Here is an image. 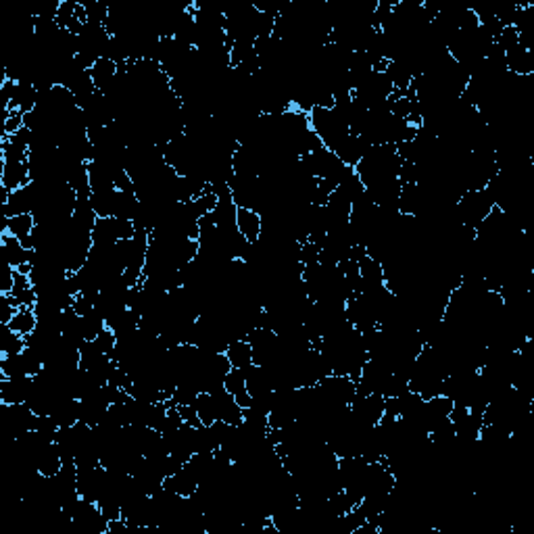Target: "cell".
I'll return each mask as SVG.
<instances>
[{
	"label": "cell",
	"mask_w": 534,
	"mask_h": 534,
	"mask_svg": "<svg viewBox=\"0 0 534 534\" xmlns=\"http://www.w3.org/2000/svg\"><path fill=\"white\" fill-rule=\"evenodd\" d=\"M0 184L11 193L32 184L30 163L27 161H2L0 159Z\"/></svg>",
	"instance_id": "1"
},
{
	"label": "cell",
	"mask_w": 534,
	"mask_h": 534,
	"mask_svg": "<svg viewBox=\"0 0 534 534\" xmlns=\"http://www.w3.org/2000/svg\"><path fill=\"white\" fill-rule=\"evenodd\" d=\"M236 228H238L240 236L247 242L255 245V242H259L261 232H263V217L257 211H253V209L238 207V211H236Z\"/></svg>",
	"instance_id": "2"
},
{
	"label": "cell",
	"mask_w": 534,
	"mask_h": 534,
	"mask_svg": "<svg viewBox=\"0 0 534 534\" xmlns=\"http://www.w3.org/2000/svg\"><path fill=\"white\" fill-rule=\"evenodd\" d=\"M90 75H92V82L96 86V90L100 94H107V90L113 86L115 77H117V63L113 59H107V57H100L94 67L90 69Z\"/></svg>",
	"instance_id": "3"
},
{
	"label": "cell",
	"mask_w": 534,
	"mask_h": 534,
	"mask_svg": "<svg viewBox=\"0 0 534 534\" xmlns=\"http://www.w3.org/2000/svg\"><path fill=\"white\" fill-rule=\"evenodd\" d=\"M226 357L230 359L232 367L236 370H247L253 365V346L249 340L245 338H238V340H232L226 349Z\"/></svg>",
	"instance_id": "4"
},
{
	"label": "cell",
	"mask_w": 534,
	"mask_h": 534,
	"mask_svg": "<svg viewBox=\"0 0 534 534\" xmlns=\"http://www.w3.org/2000/svg\"><path fill=\"white\" fill-rule=\"evenodd\" d=\"M92 242L100 247H109L119 242V230H117V217H98L96 226L92 230Z\"/></svg>",
	"instance_id": "5"
},
{
	"label": "cell",
	"mask_w": 534,
	"mask_h": 534,
	"mask_svg": "<svg viewBox=\"0 0 534 534\" xmlns=\"http://www.w3.org/2000/svg\"><path fill=\"white\" fill-rule=\"evenodd\" d=\"M193 405H195V409H197V413H199L200 424H202V426H211V424H215V422L219 419L217 400H215V397H213L211 393H207V391L199 393Z\"/></svg>",
	"instance_id": "6"
},
{
	"label": "cell",
	"mask_w": 534,
	"mask_h": 534,
	"mask_svg": "<svg viewBox=\"0 0 534 534\" xmlns=\"http://www.w3.org/2000/svg\"><path fill=\"white\" fill-rule=\"evenodd\" d=\"M25 349V336L13 332L6 324H0V355H21Z\"/></svg>",
	"instance_id": "7"
},
{
	"label": "cell",
	"mask_w": 534,
	"mask_h": 534,
	"mask_svg": "<svg viewBox=\"0 0 534 534\" xmlns=\"http://www.w3.org/2000/svg\"><path fill=\"white\" fill-rule=\"evenodd\" d=\"M13 332L21 334V336H30L38 328V318L34 313V309L30 307H19V311L15 313V318L6 324Z\"/></svg>",
	"instance_id": "8"
},
{
	"label": "cell",
	"mask_w": 534,
	"mask_h": 534,
	"mask_svg": "<svg viewBox=\"0 0 534 534\" xmlns=\"http://www.w3.org/2000/svg\"><path fill=\"white\" fill-rule=\"evenodd\" d=\"M34 228H36V219H34V215L32 213H23V215H15V217H11L8 219V223H6V232L4 234H11V236H15V238H23V236H27V234H32L34 232Z\"/></svg>",
	"instance_id": "9"
},
{
	"label": "cell",
	"mask_w": 534,
	"mask_h": 534,
	"mask_svg": "<svg viewBox=\"0 0 534 534\" xmlns=\"http://www.w3.org/2000/svg\"><path fill=\"white\" fill-rule=\"evenodd\" d=\"M82 328H84V336L86 340H94L98 334L103 332L107 328V320L100 315V311H90L88 315L82 318Z\"/></svg>",
	"instance_id": "10"
},
{
	"label": "cell",
	"mask_w": 534,
	"mask_h": 534,
	"mask_svg": "<svg viewBox=\"0 0 534 534\" xmlns=\"http://www.w3.org/2000/svg\"><path fill=\"white\" fill-rule=\"evenodd\" d=\"M223 389H226L230 395H238V393L247 391V378H245V372H242V370L232 367V370L228 372V376L223 378Z\"/></svg>",
	"instance_id": "11"
},
{
	"label": "cell",
	"mask_w": 534,
	"mask_h": 534,
	"mask_svg": "<svg viewBox=\"0 0 534 534\" xmlns=\"http://www.w3.org/2000/svg\"><path fill=\"white\" fill-rule=\"evenodd\" d=\"M92 342L98 346V351H100V353L111 355V353L115 351V346H117V334L113 332L111 328H105V330L98 334Z\"/></svg>",
	"instance_id": "12"
},
{
	"label": "cell",
	"mask_w": 534,
	"mask_h": 534,
	"mask_svg": "<svg viewBox=\"0 0 534 534\" xmlns=\"http://www.w3.org/2000/svg\"><path fill=\"white\" fill-rule=\"evenodd\" d=\"M19 309L8 301L6 294H0V324H8Z\"/></svg>",
	"instance_id": "13"
},
{
	"label": "cell",
	"mask_w": 534,
	"mask_h": 534,
	"mask_svg": "<svg viewBox=\"0 0 534 534\" xmlns=\"http://www.w3.org/2000/svg\"><path fill=\"white\" fill-rule=\"evenodd\" d=\"M234 399H236V403H238L242 409H249V407L253 405V397H251V393H249V391H242V393L234 395Z\"/></svg>",
	"instance_id": "14"
}]
</instances>
